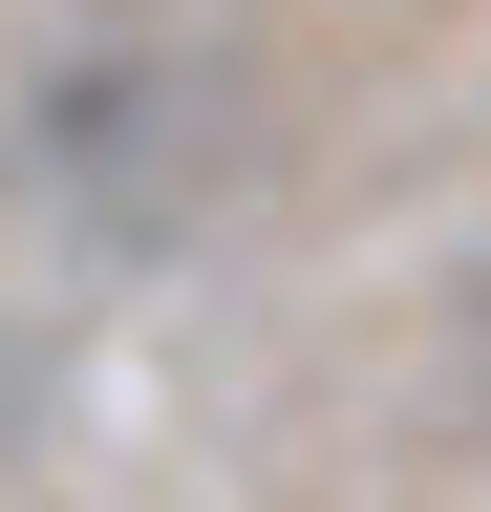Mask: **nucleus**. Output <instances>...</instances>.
I'll return each instance as SVG.
<instances>
[{
  "instance_id": "nucleus-2",
  "label": "nucleus",
  "mask_w": 491,
  "mask_h": 512,
  "mask_svg": "<svg viewBox=\"0 0 491 512\" xmlns=\"http://www.w3.org/2000/svg\"><path fill=\"white\" fill-rule=\"evenodd\" d=\"M470 363H491V320H470Z\"/></svg>"
},
{
  "instance_id": "nucleus-1",
  "label": "nucleus",
  "mask_w": 491,
  "mask_h": 512,
  "mask_svg": "<svg viewBox=\"0 0 491 512\" xmlns=\"http://www.w3.org/2000/svg\"><path fill=\"white\" fill-rule=\"evenodd\" d=\"M43 192H86L107 235L171 214V192H193V86H171V64H65V86H43Z\"/></svg>"
}]
</instances>
